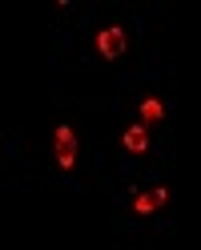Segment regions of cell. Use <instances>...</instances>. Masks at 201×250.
<instances>
[{"mask_svg": "<svg viewBox=\"0 0 201 250\" xmlns=\"http://www.w3.org/2000/svg\"><path fill=\"white\" fill-rule=\"evenodd\" d=\"M53 166H56L60 178L76 174V129H73V121L53 125Z\"/></svg>", "mask_w": 201, "mask_h": 250, "instance_id": "1", "label": "cell"}, {"mask_svg": "<svg viewBox=\"0 0 201 250\" xmlns=\"http://www.w3.org/2000/svg\"><path fill=\"white\" fill-rule=\"evenodd\" d=\"M92 44H97V57L101 61H121L129 53V33H125V24L105 21V24L92 28Z\"/></svg>", "mask_w": 201, "mask_h": 250, "instance_id": "2", "label": "cell"}, {"mask_svg": "<svg viewBox=\"0 0 201 250\" xmlns=\"http://www.w3.org/2000/svg\"><path fill=\"white\" fill-rule=\"evenodd\" d=\"M133 121L145 125V129L165 125V121H169V101L161 97V93H141V97L133 101Z\"/></svg>", "mask_w": 201, "mask_h": 250, "instance_id": "4", "label": "cell"}, {"mask_svg": "<svg viewBox=\"0 0 201 250\" xmlns=\"http://www.w3.org/2000/svg\"><path fill=\"white\" fill-rule=\"evenodd\" d=\"M117 146H121V153H125L129 162H145L149 153H153V129H145V125H137L129 117L117 129Z\"/></svg>", "mask_w": 201, "mask_h": 250, "instance_id": "3", "label": "cell"}]
</instances>
